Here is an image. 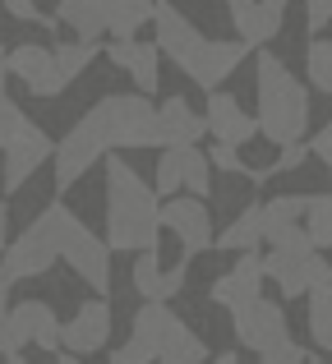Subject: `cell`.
<instances>
[{
	"label": "cell",
	"instance_id": "34",
	"mask_svg": "<svg viewBox=\"0 0 332 364\" xmlns=\"http://www.w3.org/2000/svg\"><path fill=\"white\" fill-rule=\"evenodd\" d=\"M259 364H309V355H305V346H296V341H282V346L263 350Z\"/></svg>",
	"mask_w": 332,
	"mask_h": 364
},
{
	"label": "cell",
	"instance_id": "17",
	"mask_svg": "<svg viewBox=\"0 0 332 364\" xmlns=\"http://www.w3.org/2000/svg\"><path fill=\"white\" fill-rule=\"evenodd\" d=\"M203 116H208V134H213L217 143H231V148H245V143L259 134V116H250L231 92H213Z\"/></svg>",
	"mask_w": 332,
	"mask_h": 364
},
{
	"label": "cell",
	"instance_id": "9",
	"mask_svg": "<svg viewBox=\"0 0 332 364\" xmlns=\"http://www.w3.org/2000/svg\"><path fill=\"white\" fill-rule=\"evenodd\" d=\"M60 328L65 323L55 318V309L46 300H18L9 304V346H42L51 355H60Z\"/></svg>",
	"mask_w": 332,
	"mask_h": 364
},
{
	"label": "cell",
	"instance_id": "42",
	"mask_svg": "<svg viewBox=\"0 0 332 364\" xmlns=\"http://www.w3.org/2000/svg\"><path fill=\"white\" fill-rule=\"evenodd\" d=\"M9 286H14V282H9V277H5V272H0V314H5V309H9Z\"/></svg>",
	"mask_w": 332,
	"mask_h": 364
},
{
	"label": "cell",
	"instance_id": "29",
	"mask_svg": "<svg viewBox=\"0 0 332 364\" xmlns=\"http://www.w3.org/2000/svg\"><path fill=\"white\" fill-rule=\"evenodd\" d=\"M305 231L314 240V249H332V194H309Z\"/></svg>",
	"mask_w": 332,
	"mask_h": 364
},
{
	"label": "cell",
	"instance_id": "43",
	"mask_svg": "<svg viewBox=\"0 0 332 364\" xmlns=\"http://www.w3.org/2000/svg\"><path fill=\"white\" fill-rule=\"evenodd\" d=\"M55 364H79V355H70V350H65V355H55Z\"/></svg>",
	"mask_w": 332,
	"mask_h": 364
},
{
	"label": "cell",
	"instance_id": "28",
	"mask_svg": "<svg viewBox=\"0 0 332 364\" xmlns=\"http://www.w3.org/2000/svg\"><path fill=\"white\" fill-rule=\"evenodd\" d=\"M305 79L314 83V92H328L332 97V37H318L305 51Z\"/></svg>",
	"mask_w": 332,
	"mask_h": 364
},
{
	"label": "cell",
	"instance_id": "46",
	"mask_svg": "<svg viewBox=\"0 0 332 364\" xmlns=\"http://www.w3.org/2000/svg\"><path fill=\"white\" fill-rule=\"evenodd\" d=\"M309 364H323V360H309Z\"/></svg>",
	"mask_w": 332,
	"mask_h": 364
},
{
	"label": "cell",
	"instance_id": "37",
	"mask_svg": "<svg viewBox=\"0 0 332 364\" xmlns=\"http://www.w3.org/2000/svg\"><path fill=\"white\" fill-rule=\"evenodd\" d=\"M305 157H309V143H291V148H282V157L272 161L268 171H296V166H300Z\"/></svg>",
	"mask_w": 332,
	"mask_h": 364
},
{
	"label": "cell",
	"instance_id": "33",
	"mask_svg": "<svg viewBox=\"0 0 332 364\" xmlns=\"http://www.w3.org/2000/svg\"><path fill=\"white\" fill-rule=\"evenodd\" d=\"M23 124H28V116H23V111H18L9 97H5V92H0V152L9 148V139H14V134L23 129Z\"/></svg>",
	"mask_w": 332,
	"mask_h": 364
},
{
	"label": "cell",
	"instance_id": "24",
	"mask_svg": "<svg viewBox=\"0 0 332 364\" xmlns=\"http://www.w3.org/2000/svg\"><path fill=\"white\" fill-rule=\"evenodd\" d=\"M259 245H263V203H250V208H240V217H235L222 235H217L213 249L245 254V249H259Z\"/></svg>",
	"mask_w": 332,
	"mask_h": 364
},
{
	"label": "cell",
	"instance_id": "32",
	"mask_svg": "<svg viewBox=\"0 0 332 364\" xmlns=\"http://www.w3.org/2000/svg\"><path fill=\"white\" fill-rule=\"evenodd\" d=\"M208 161H213V171H226V176H250V180H263L259 171L245 166L240 152H235L231 143H213V148H208Z\"/></svg>",
	"mask_w": 332,
	"mask_h": 364
},
{
	"label": "cell",
	"instance_id": "41",
	"mask_svg": "<svg viewBox=\"0 0 332 364\" xmlns=\"http://www.w3.org/2000/svg\"><path fill=\"white\" fill-rule=\"evenodd\" d=\"M5 83H9V51L0 46V92H5Z\"/></svg>",
	"mask_w": 332,
	"mask_h": 364
},
{
	"label": "cell",
	"instance_id": "35",
	"mask_svg": "<svg viewBox=\"0 0 332 364\" xmlns=\"http://www.w3.org/2000/svg\"><path fill=\"white\" fill-rule=\"evenodd\" d=\"M153 360H157V355H153L148 346H139L134 337H129L125 346H116V350L107 355V364H153Z\"/></svg>",
	"mask_w": 332,
	"mask_h": 364
},
{
	"label": "cell",
	"instance_id": "18",
	"mask_svg": "<svg viewBox=\"0 0 332 364\" xmlns=\"http://www.w3.org/2000/svg\"><path fill=\"white\" fill-rule=\"evenodd\" d=\"M157 124H162V148H194L208 134V116L194 111L185 97H166L157 107Z\"/></svg>",
	"mask_w": 332,
	"mask_h": 364
},
{
	"label": "cell",
	"instance_id": "20",
	"mask_svg": "<svg viewBox=\"0 0 332 364\" xmlns=\"http://www.w3.org/2000/svg\"><path fill=\"white\" fill-rule=\"evenodd\" d=\"M309 337L318 350H332V267L314 258V277H309Z\"/></svg>",
	"mask_w": 332,
	"mask_h": 364
},
{
	"label": "cell",
	"instance_id": "13",
	"mask_svg": "<svg viewBox=\"0 0 332 364\" xmlns=\"http://www.w3.org/2000/svg\"><path fill=\"white\" fill-rule=\"evenodd\" d=\"M287 5L291 0H226V14H231L240 42H250L254 51H263V46L277 37L282 18H287Z\"/></svg>",
	"mask_w": 332,
	"mask_h": 364
},
{
	"label": "cell",
	"instance_id": "39",
	"mask_svg": "<svg viewBox=\"0 0 332 364\" xmlns=\"http://www.w3.org/2000/svg\"><path fill=\"white\" fill-rule=\"evenodd\" d=\"M305 14H309V28H328L332 23V0H305Z\"/></svg>",
	"mask_w": 332,
	"mask_h": 364
},
{
	"label": "cell",
	"instance_id": "2",
	"mask_svg": "<svg viewBox=\"0 0 332 364\" xmlns=\"http://www.w3.org/2000/svg\"><path fill=\"white\" fill-rule=\"evenodd\" d=\"M157 235H162L157 189L125 157L107 152V245L120 254H144L157 249Z\"/></svg>",
	"mask_w": 332,
	"mask_h": 364
},
{
	"label": "cell",
	"instance_id": "5",
	"mask_svg": "<svg viewBox=\"0 0 332 364\" xmlns=\"http://www.w3.org/2000/svg\"><path fill=\"white\" fill-rule=\"evenodd\" d=\"M231 328H235V341H240L245 350H272L282 346V341H291V323H287V309H282L277 300H250L240 304V309H231Z\"/></svg>",
	"mask_w": 332,
	"mask_h": 364
},
{
	"label": "cell",
	"instance_id": "30",
	"mask_svg": "<svg viewBox=\"0 0 332 364\" xmlns=\"http://www.w3.org/2000/svg\"><path fill=\"white\" fill-rule=\"evenodd\" d=\"M185 189L194 198H208L213 194V161H208V152L198 148H185Z\"/></svg>",
	"mask_w": 332,
	"mask_h": 364
},
{
	"label": "cell",
	"instance_id": "22",
	"mask_svg": "<svg viewBox=\"0 0 332 364\" xmlns=\"http://www.w3.org/2000/svg\"><path fill=\"white\" fill-rule=\"evenodd\" d=\"M176 314L166 309V300H144V309L134 314V341L139 346H148L153 355H162V346H166V337L176 332Z\"/></svg>",
	"mask_w": 332,
	"mask_h": 364
},
{
	"label": "cell",
	"instance_id": "27",
	"mask_svg": "<svg viewBox=\"0 0 332 364\" xmlns=\"http://www.w3.org/2000/svg\"><path fill=\"white\" fill-rule=\"evenodd\" d=\"M51 51H55V65H60L65 83H74L92 60H97V42H79V37H74V42H55Z\"/></svg>",
	"mask_w": 332,
	"mask_h": 364
},
{
	"label": "cell",
	"instance_id": "10",
	"mask_svg": "<svg viewBox=\"0 0 332 364\" xmlns=\"http://www.w3.org/2000/svg\"><path fill=\"white\" fill-rule=\"evenodd\" d=\"M9 79H18L33 97H55V92L70 88L60 65H55V51L42 42H23L9 51Z\"/></svg>",
	"mask_w": 332,
	"mask_h": 364
},
{
	"label": "cell",
	"instance_id": "31",
	"mask_svg": "<svg viewBox=\"0 0 332 364\" xmlns=\"http://www.w3.org/2000/svg\"><path fill=\"white\" fill-rule=\"evenodd\" d=\"M305 208H309V198H300V194H277V198H268V203H263V231H268V226L305 222Z\"/></svg>",
	"mask_w": 332,
	"mask_h": 364
},
{
	"label": "cell",
	"instance_id": "11",
	"mask_svg": "<svg viewBox=\"0 0 332 364\" xmlns=\"http://www.w3.org/2000/svg\"><path fill=\"white\" fill-rule=\"evenodd\" d=\"M107 341H111V304H107V295L83 300L79 309H74V318H65V328H60V350H70V355H97Z\"/></svg>",
	"mask_w": 332,
	"mask_h": 364
},
{
	"label": "cell",
	"instance_id": "16",
	"mask_svg": "<svg viewBox=\"0 0 332 364\" xmlns=\"http://www.w3.org/2000/svg\"><path fill=\"white\" fill-rule=\"evenodd\" d=\"M250 51H254L250 42H213V37H208V42H203V51L194 55V65L185 70V79L194 83V88L217 92V83H222V79H231V70H235V65H240Z\"/></svg>",
	"mask_w": 332,
	"mask_h": 364
},
{
	"label": "cell",
	"instance_id": "23",
	"mask_svg": "<svg viewBox=\"0 0 332 364\" xmlns=\"http://www.w3.org/2000/svg\"><path fill=\"white\" fill-rule=\"evenodd\" d=\"M157 18L153 0H107V33L116 42H134L139 28H148Z\"/></svg>",
	"mask_w": 332,
	"mask_h": 364
},
{
	"label": "cell",
	"instance_id": "7",
	"mask_svg": "<svg viewBox=\"0 0 332 364\" xmlns=\"http://www.w3.org/2000/svg\"><path fill=\"white\" fill-rule=\"evenodd\" d=\"M162 226L171 235L180 240V249H185V258H194V254H203V249H213L217 245V235H213V213H208V203L203 198H162Z\"/></svg>",
	"mask_w": 332,
	"mask_h": 364
},
{
	"label": "cell",
	"instance_id": "3",
	"mask_svg": "<svg viewBox=\"0 0 332 364\" xmlns=\"http://www.w3.org/2000/svg\"><path fill=\"white\" fill-rule=\"evenodd\" d=\"M259 134L272 148H291L309 129V88L277 60L272 51H259Z\"/></svg>",
	"mask_w": 332,
	"mask_h": 364
},
{
	"label": "cell",
	"instance_id": "38",
	"mask_svg": "<svg viewBox=\"0 0 332 364\" xmlns=\"http://www.w3.org/2000/svg\"><path fill=\"white\" fill-rule=\"evenodd\" d=\"M309 152H314V157H318V161H323V166L332 171V116H328V124H323V129L314 134V143H309Z\"/></svg>",
	"mask_w": 332,
	"mask_h": 364
},
{
	"label": "cell",
	"instance_id": "26",
	"mask_svg": "<svg viewBox=\"0 0 332 364\" xmlns=\"http://www.w3.org/2000/svg\"><path fill=\"white\" fill-rule=\"evenodd\" d=\"M153 189H157V198H176L180 189H185V148H162L157 152Z\"/></svg>",
	"mask_w": 332,
	"mask_h": 364
},
{
	"label": "cell",
	"instance_id": "40",
	"mask_svg": "<svg viewBox=\"0 0 332 364\" xmlns=\"http://www.w3.org/2000/svg\"><path fill=\"white\" fill-rule=\"evenodd\" d=\"M9 249V203H0V254Z\"/></svg>",
	"mask_w": 332,
	"mask_h": 364
},
{
	"label": "cell",
	"instance_id": "1",
	"mask_svg": "<svg viewBox=\"0 0 332 364\" xmlns=\"http://www.w3.org/2000/svg\"><path fill=\"white\" fill-rule=\"evenodd\" d=\"M116 148H162L157 107L144 92H107L79 116L70 134L55 143V189H70L92 161H102Z\"/></svg>",
	"mask_w": 332,
	"mask_h": 364
},
{
	"label": "cell",
	"instance_id": "4",
	"mask_svg": "<svg viewBox=\"0 0 332 364\" xmlns=\"http://www.w3.org/2000/svg\"><path fill=\"white\" fill-rule=\"evenodd\" d=\"M70 226H74V213H70L65 203L42 208V213H37V222H33V226H23V231H18V240H9V249L0 254V272H5L9 282H28V277H42L46 267L60 258Z\"/></svg>",
	"mask_w": 332,
	"mask_h": 364
},
{
	"label": "cell",
	"instance_id": "8",
	"mask_svg": "<svg viewBox=\"0 0 332 364\" xmlns=\"http://www.w3.org/2000/svg\"><path fill=\"white\" fill-rule=\"evenodd\" d=\"M55 157V143L46 139L42 129H37L33 120L23 124V129L9 139V148H5V166H0V180H5V194H18V189L28 185V180L37 176V171L46 166V161Z\"/></svg>",
	"mask_w": 332,
	"mask_h": 364
},
{
	"label": "cell",
	"instance_id": "21",
	"mask_svg": "<svg viewBox=\"0 0 332 364\" xmlns=\"http://www.w3.org/2000/svg\"><path fill=\"white\" fill-rule=\"evenodd\" d=\"M55 18H60L79 42L107 37V0H60V5H55Z\"/></svg>",
	"mask_w": 332,
	"mask_h": 364
},
{
	"label": "cell",
	"instance_id": "12",
	"mask_svg": "<svg viewBox=\"0 0 332 364\" xmlns=\"http://www.w3.org/2000/svg\"><path fill=\"white\" fill-rule=\"evenodd\" d=\"M153 28H157V51H162V55H166L171 65H176L180 74H185L189 65H194V55L203 51V42H208V37L198 33V28L189 23V18L180 14L176 5H157Z\"/></svg>",
	"mask_w": 332,
	"mask_h": 364
},
{
	"label": "cell",
	"instance_id": "36",
	"mask_svg": "<svg viewBox=\"0 0 332 364\" xmlns=\"http://www.w3.org/2000/svg\"><path fill=\"white\" fill-rule=\"evenodd\" d=\"M5 14L18 18V23H42V9H37V0H5Z\"/></svg>",
	"mask_w": 332,
	"mask_h": 364
},
{
	"label": "cell",
	"instance_id": "14",
	"mask_svg": "<svg viewBox=\"0 0 332 364\" xmlns=\"http://www.w3.org/2000/svg\"><path fill=\"white\" fill-rule=\"evenodd\" d=\"M263 258L254 254V249H245V254H235V267L231 272H222L213 282V291H208V300L222 304V309H240V304L259 300L263 295Z\"/></svg>",
	"mask_w": 332,
	"mask_h": 364
},
{
	"label": "cell",
	"instance_id": "25",
	"mask_svg": "<svg viewBox=\"0 0 332 364\" xmlns=\"http://www.w3.org/2000/svg\"><path fill=\"white\" fill-rule=\"evenodd\" d=\"M208 360V346L198 332H189L185 323H176V332L166 337L162 355H157V364H203Z\"/></svg>",
	"mask_w": 332,
	"mask_h": 364
},
{
	"label": "cell",
	"instance_id": "44",
	"mask_svg": "<svg viewBox=\"0 0 332 364\" xmlns=\"http://www.w3.org/2000/svg\"><path fill=\"white\" fill-rule=\"evenodd\" d=\"M5 364H28L23 355H18V350H14V355H5Z\"/></svg>",
	"mask_w": 332,
	"mask_h": 364
},
{
	"label": "cell",
	"instance_id": "19",
	"mask_svg": "<svg viewBox=\"0 0 332 364\" xmlns=\"http://www.w3.org/2000/svg\"><path fill=\"white\" fill-rule=\"evenodd\" d=\"M107 55H111V65L129 70V79H134V88L144 92V97L157 92V60H162L157 42H111Z\"/></svg>",
	"mask_w": 332,
	"mask_h": 364
},
{
	"label": "cell",
	"instance_id": "6",
	"mask_svg": "<svg viewBox=\"0 0 332 364\" xmlns=\"http://www.w3.org/2000/svg\"><path fill=\"white\" fill-rule=\"evenodd\" d=\"M60 263H70L74 277L92 286V295H107L111 291V245L102 240V235H92V226H83L79 217H74L70 235H65Z\"/></svg>",
	"mask_w": 332,
	"mask_h": 364
},
{
	"label": "cell",
	"instance_id": "45",
	"mask_svg": "<svg viewBox=\"0 0 332 364\" xmlns=\"http://www.w3.org/2000/svg\"><path fill=\"white\" fill-rule=\"evenodd\" d=\"M213 364H240V360H235V355H217Z\"/></svg>",
	"mask_w": 332,
	"mask_h": 364
},
{
	"label": "cell",
	"instance_id": "15",
	"mask_svg": "<svg viewBox=\"0 0 332 364\" xmlns=\"http://www.w3.org/2000/svg\"><path fill=\"white\" fill-rule=\"evenodd\" d=\"M185 277H189V258H180L176 267H166V272H162L157 249H144V254L134 258L129 282H134V291L144 295V300H176V295L185 291Z\"/></svg>",
	"mask_w": 332,
	"mask_h": 364
}]
</instances>
